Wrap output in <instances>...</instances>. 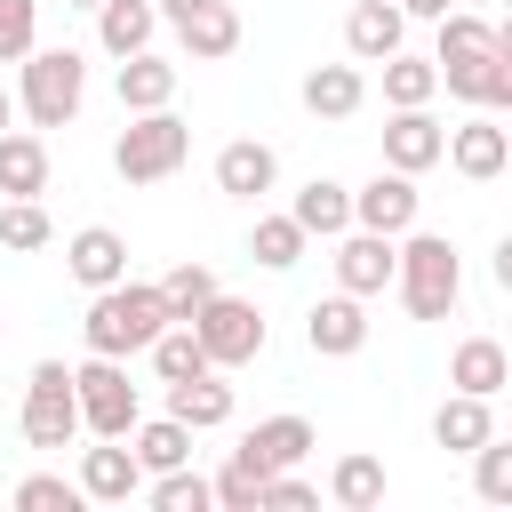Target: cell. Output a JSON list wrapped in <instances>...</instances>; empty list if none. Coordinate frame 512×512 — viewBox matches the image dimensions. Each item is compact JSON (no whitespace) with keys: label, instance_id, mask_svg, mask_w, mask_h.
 <instances>
[{"label":"cell","instance_id":"cell-6","mask_svg":"<svg viewBox=\"0 0 512 512\" xmlns=\"http://www.w3.org/2000/svg\"><path fill=\"white\" fill-rule=\"evenodd\" d=\"M192 336H200V352H208V368H248L256 352H264V312L248 304V296H208L200 312H192Z\"/></svg>","mask_w":512,"mask_h":512},{"label":"cell","instance_id":"cell-44","mask_svg":"<svg viewBox=\"0 0 512 512\" xmlns=\"http://www.w3.org/2000/svg\"><path fill=\"white\" fill-rule=\"evenodd\" d=\"M0 128H16V88H0Z\"/></svg>","mask_w":512,"mask_h":512},{"label":"cell","instance_id":"cell-27","mask_svg":"<svg viewBox=\"0 0 512 512\" xmlns=\"http://www.w3.org/2000/svg\"><path fill=\"white\" fill-rule=\"evenodd\" d=\"M288 216L304 224V240H336V232L352 224V184H336V176H312V184L288 200Z\"/></svg>","mask_w":512,"mask_h":512},{"label":"cell","instance_id":"cell-33","mask_svg":"<svg viewBox=\"0 0 512 512\" xmlns=\"http://www.w3.org/2000/svg\"><path fill=\"white\" fill-rule=\"evenodd\" d=\"M328 496H336L344 512H376V504H384V464H376V456H336Z\"/></svg>","mask_w":512,"mask_h":512},{"label":"cell","instance_id":"cell-19","mask_svg":"<svg viewBox=\"0 0 512 512\" xmlns=\"http://www.w3.org/2000/svg\"><path fill=\"white\" fill-rule=\"evenodd\" d=\"M400 40H408V16H400L392 0H352V16H344V48H352V64H384Z\"/></svg>","mask_w":512,"mask_h":512},{"label":"cell","instance_id":"cell-36","mask_svg":"<svg viewBox=\"0 0 512 512\" xmlns=\"http://www.w3.org/2000/svg\"><path fill=\"white\" fill-rule=\"evenodd\" d=\"M472 488H480V504H512V440H480L472 448Z\"/></svg>","mask_w":512,"mask_h":512},{"label":"cell","instance_id":"cell-20","mask_svg":"<svg viewBox=\"0 0 512 512\" xmlns=\"http://www.w3.org/2000/svg\"><path fill=\"white\" fill-rule=\"evenodd\" d=\"M176 48H184L192 64H224V56L240 48V8H232V0H200V8L176 24Z\"/></svg>","mask_w":512,"mask_h":512},{"label":"cell","instance_id":"cell-32","mask_svg":"<svg viewBox=\"0 0 512 512\" xmlns=\"http://www.w3.org/2000/svg\"><path fill=\"white\" fill-rule=\"evenodd\" d=\"M440 96V72H432V56H408V48H392L384 56V104L400 112V104H432Z\"/></svg>","mask_w":512,"mask_h":512},{"label":"cell","instance_id":"cell-23","mask_svg":"<svg viewBox=\"0 0 512 512\" xmlns=\"http://www.w3.org/2000/svg\"><path fill=\"white\" fill-rule=\"evenodd\" d=\"M448 384H456V392H480V400H496V392L512 384V352H504L496 336H464V344L448 352Z\"/></svg>","mask_w":512,"mask_h":512},{"label":"cell","instance_id":"cell-35","mask_svg":"<svg viewBox=\"0 0 512 512\" xmlns=\"http://www.w3.org/2000/svg\"><path fill=\"white\" fill-rule=\"evenodd\" d=\"M48 240H56V224H48L40 200H0V248L32 256V248H48Z\"/></svg>","mask_w":512,"mask_h":512},{"label":"cell","instance_id":"cell-17","mask_svg":"<svg viewBox=\"0 0 512 512\" xmlns=\"http://www.w3.org/2000/svg\"><path fill=\"white\" fill-rule=\"evenodd\" d=\"M64 272H72L80 288H112V280H128V240H120L112 224H80V232L64 240Z\"/></svg>","mask_w":512,"mask_h":512},{"label":"cell","instance_id":"cell-40","mask_svg":"<svg viewBox=\"0 0 512 512\" xmlns=\"http://www.w3.org/2000/svg\"><path fill=\"white\" fill-rule=\"evenodd\" d=\"M208 496H216L224 512H264V472H248V464L232 456V464H224V472L208 480Z\"/></svg>","mask_w":512,"mask_h":512},{"label":"cell","instance_id":"cell-24","mask_svg":"<svg viewBox=\"0 0 512 512\" xmlns=\"http://www.w3.org/2000/svg\"><path fill=\"white\" fill-rule=\"evenodd\" d=\"M120 440H128V456L144 464V480H152V472H176V464H192V424H176V416H136Z\"/></svg>","mask_w":512,"mask_h":512},{"label":"cell","instance_id":"cell-4","mask_svg":"<svg viewBox=\"0 0 512 512\" xmlns=\"http://www.w3.org/2000/svg\"><path fill=\"white\" fill-rule=\"evenodd\" d=\"M192 160V128L160 104V112H128V128H120V144H112V168H120V184H160V176H176Z\"/></svg>","mask_w":512,"mask_h":512},{"label":"cell","instance_id":"cell-1","mask_svg":"<svg viewBox=\"0 0 512 512\" xmlns=\"http://www.w3.org/2000/svg\"><path fill=\"white\" fill-rule=\"evenodd\" d=\"M392 288H400V304L416 312V320H448L456 312V296H464V264H456V248H448V232H400L392 240Z\"/></svg>","mask_w":512,"mask_h":512},{"label":"cell","instance_id":"cell-3","mask_svg":"<svg viewBox=\"0 0 512 512\" xmlns=\"http://www.w3.org/2000/svg\"><path fill=\"white\" fill-rule=\"evenodd\" d=\"M80 96H88V56H80V48H32V56H24L16 112H24L32 128H72Z\"/></svg>","mask_w":512,"mask_h":512},{"label":"cell","instance_id":"cell-14","mask_svg":"<svg viewBox=\"0 0 512 512\" xmlns=\"http://www.w3.org/2000/svg\"><path fill=\"white\" fill-rule=\"evenodd\" d=\"M304 344L320 352V360H352L360 344H368V312H360V296H320L312 312H304Z\"/></svg>","mask_w":512,"mask_h":512},{"label":"cell","instance_id":"cell-15","mask_svg":"<svg viewBox=\"0 0 512 512\" xmlns=\"http://www.w3.org/2000/svg\"><path fill=\"white\" fill-rule=\"evenodd\" d=\"M80 496L88 504H128L136 488H144V464L128 456V440H96V448H80Z\"/></svg>","mask_w":512,"mask_h":512},{"label":"cell","instance_id":"cell-42","mask_svg":"<svg viewBox=\"0 0 512 512\" xmlns=\"http://www.w3.org/2000/svg\"><path fill=\"white\" fill-rule=\"evenodd\" d=\"M392 8H400V16H448L456 0H392Z\"/></svg>","mask_w":512,"mask_h":512},{"label":"cell","instance_id":"cell-7","mask_svg":"<svg viewBox=\"0 0 512 512\" xmlns=\"http://www.w3.org/2000/svg\"><path fill=\"white\" fill-rule=\"evenodd\" d=\"M16 424H24L32 448H72V440H80V400H72V368H64V360H40V368H32Z\"/></svg>","mask_w":512,"mask_h":512},{"label":"cell","instance_id":"cell-39","mask_svg":"<svg viewBox=\"0 0 512 512\" xmlns=\"http://www.w3.org/2000/svg\"><path fill=\"white\" fill-rule=\"evenodd\" d=\"M40 40V0H0V64H24Z\"/></svg>","mask_w":512,"mask_h":512},{"label":"cell","instance_id":"cell-38","mask_svg":"<svg viewBox=\"0 0 512 512\" xmlns=\"http://www.w3.org/2000/svg\"><path fill=\"white\" fill-rule=\"evenodd\" d=\"M160 512H208L216 496H208V480L192 472V464H176V472H152V488H144Z\"/></svg>","mask_w":512,"mask_h":512},{"label":"cell","instance_id":"cell-9","mask_svg":"<svg viewBox=\"0 0 512 512\" xmlns=\"http://www.w3.org/2000/svg\"><path fill=\"white\" fill-rule=\"evenodd\" d=\"M440 160H448L456 176H472V184H496V176L512 168V136L496 128V112H472L464 128H448V144H440Z\"/></svg>","mask_w":512,"mask_h":512},{"label":"cell","instance_id":"cell-25","mask_svg":"<svg viewBox=\"0 0 512 512\" xmlns=\"http://www.w3.org/2000/svg\"><path fill=\"white\" fill-rule=\"evenodd\" d=\"M152 32H160V8L152 0H96V48L112 64L136 56V48H152Z\"/></svg>","mask_w":512,"mask_h":512},{"label":"cell","instance_id":"cell-11","mask_svg":"<svg viewBox=\"0 0 512 512\" xmlns=\"http://www.w3.org/2000/svg\"><path fill=\"white\" fill-rule=\"evenodd\" d=\"M312 448H320L312 416H264V424H256V432H248V440L232 448V456H240L248 472H264V480H272V472H296V464H304Z\"/></svg>","mask_w":512,"mask_h":512},{"label":"cell","instance_id":"cell-8","mask_svg":"<svg viewBox=\"0 0 512 512\" xmlns=\"http://www.w3.org/2000/svg\"><path fill=\"white\" fill-rule=\"evenodd\" d=\"M432 72H440V88H448V96H464L472 112H504V104H512V32H504L496 48H480V56L432 64Z\"/></svg>","mask_w":512,"mask_h":512},{"label":"cell","instance_id":"cell-16","mask_svg":"<svg viewBox=\"0 0 512 512\" xmlns=\"http://www.w3.org/2000/svg\"><path fill=\"white\" fill-rule=\"evenodd\" d=\"M280 184V152L264 144V136H232L224 152H216V192H232V200H264Z\"/></svg>","mask_w":512,"mask_h":512},{"label":"cell","instance_id":"cell-29","mask_svg":"<svg viewBox=\"0 0 512 512\" xmlns=\"http://www.w3.org/2000/svg\"><path fill=\"white\" fill-rule=\"evenodd\" d=\"M144 360H152V376H160V384H184V376H200V368H208V352H200L192 320H168V328L144 344Z\"/></svg>","mask_w":512,"mask_h":512},{"label":"cell","instance_id":"cell-26","mask_svg":"<svg viewBox=\"0 0 512 512\" xmlns=\"http://www.w3.org/2000/svg\"><path fill=\"white\" fill-rule=\"evenodd\" d=\"M168 416L192 424V432H216V424H232V384H224L216 368H200V376L168 384Z\"/></svg>","mask_w":512,"mask_h":512},{"label":"cell","instance_id":"cell-21","mask_svg":"<svg viewBox=\"0 0 512 512\" xmlns=\"http://www.w3.org/2000/svg\"><path fill=\"white\" fill-rule=\"evenodd\" d=\"M112 88H120V112H160V104H176V64L136 48V56H120Z\"/></svg>","mask_w":512,"mask_h":512},{"label":"cell","instance_id":"cell-13","mask_svg":"<svg viewBox=\"0 0 512 512\" xmlns=\"http://www.w3.org/2000/svg\"><path fill=\"white\" fill-rule=\"evenodd\" d=\"M336 288H344V296H384V288H392V240L344 224V232H336Z\"/></svg>","mask_w":512,"mask_h":512},{"label":"cell","instance_id":"cell-2","mask_svg":"<svg viewBox=\"0 0 512 512\" xmlns=\"http://www.w3.org/2000/svg\"><path fill=\"white\" fill-rule=\"evenodd\" d=\"M160 328H168V304H160V288H152V280H112V288H88V320H80L88 352L128 360V352H144Z\"/></svg>","mask_w":512,"mask_h":512},{"label":"cell","instance_id":"cell-37","mask_svg":"<svg viewBox=\"0 0 512 512\" xmlns=\"http://www.w3.org/2000/svg\"><path fill=\"white\" fill-rule=\"evenodd\" d=\"M72 504H88V496H80V480H64V472H24V480H16V512H72Z\"/></svg>","mask_w":512,"mask_h":512},{"label":"cell","instance_id":"cell-5","mask_svg":"<svg viewBox=\"0 0 512 512\" xmlns=\"http://www.w3.org/2000/svg\"><path fill=\"white\" fill-rule=\"evenodd\" d=\"M72 400H80V432H96V440H120L144 416V400L128 384V360H104V352H88L72 368Z\"/></svg>","mask_w":512,"mask_h":512},{"label":"cell","instance_id":"cell-18","mask_svg":"<svg viewBox=\"0 0 512 512\" xmlns=\"http://www.w3.org/2000/svg\"><path fill=\"white\" fill-rule=\"evenodd\" d=\"M40 192H48V136L0 128V200H40Z\"/></svg>","mask_w":512,"mask_h":512},{"label":"cell","instance_id":"cell-22","mask_svg":"<svg viewBox=\"0 0 512 512\" xmlns=\"http://www.w3.org/2000/svg\"><path fill=\"white\" fill-rule=\"evenodd\" d=\"M296 96H304L312 120H352V112L368 104V80H360V64H312Z\"/></svg>","mask_w":512,"mask_h":512},{"label":"cell","instance_id":"cell-45","mask_svg":"<svg viewBox=\"0 0 512 512\" xmlns=\"http://www.w3.org/2000/svg\"><path fill=\"white\" fill-rule=\"evenodd\" d=\"M64 8H96V0H64Z\"/></svg>","mask_w":512,"mask_h":512},{"label":"cell","instance_id":"cell-30","mask_svg":"<svg viewBox=\"0 0 512 512\" xmlns=\"http://www.w3.org/2000/svg\"><path fill=\"white\" fill-rule=\"evenodd\" d=\"M432 24H440V40H432V64H456V56H480V48H496V40H504V24L472 16V8H448V16H432Z\"/></svg>","mask_w":512,"mask_h":512},{"label":"cell","instance_id":"cell-12","mask_svg":"<svg viewBox=\"0 0 512 512\" xmlns=\"http://www.w3.org/2000/svg\"><path fill=\"white\" fill-rule=\"evenodd\" d=\"M440 144H448V128L432 120V104H400V112L384 120V168H400V176L440 168Z\"/></svg>","mask_w":512,"mask_h":512},{"label":"cell","instance_id":"cell-34","mask_svg":"<svg viewBox=\"0 0 512 512\" xmlns=\"http://www.w3.org/2000/svg\"><path fill=\"white\" fill-rule=\"evenodd\" d=\"M152 288H160V304H168V320H192V312H200V304L216 296V272L184 256V264H176V272H160Z\"/></svg>","mask_w":512,"mask_h":512},{"label":"cell","instance_id":"cell-10","mask_svg":"<svg viewBox=\"0 0 512 512\" xmlns=\"http://www.w3.org/2000/svg\"><path fill=\"white\" fill-rule=\"evenodd\" d=\"M416 176H400V168H376L360 192H352V224L360 232H384V240H400L408 224H416Z\"/></svg>","mask_w":512,"mask_h":512},{"label":"cell","instance_id":"cell-28","mask_svg":"<svg viewBox=\"0 0 512 512\" xmlns=\"http://www.w3.org/2000/svg\"><path fill=\"white\" fill-rule=\"evenodd\" d=\"M488 432H496V416H488V400H480V392H448V400H440V416H432V440H440L448 456H472Z\"/></svg>","mask_w":512,"mask_h":512},{"label":"cell","instance_id":"cell-41","mask_svg":"<svg viewBox=\"0 0 512 512\" xmlns=\"http://www.w3.org/2000/svg\"><path fill=\"white\" fill-rule=\"evenodd\" d=\"M264 504H280V512H304V504H320V496H312L296 472H272V480H264Z\"/></svg>","mask_w":512,"mask_h":512},{"label":"cell","instance_id":"cell-43","mask_svg":"<svg viewBox=\"0 0 512 512\" xmlns=\"http://www.w3.org/2000/svg\"><path fill=\"white\" fill-rule=\"evenodd\" d=\"M152 8H160V24H184V16L200 8V0H152Z\"/></svg>","mask_w":512,"mask_h":512},{"label":"cell","instance_id":"cell-31","mask_svg":"<svg viewBox=\"0 0 512 512\" xmlns=\"http://www.w3.org/2000/svg\"><path fill=\"white\" fill-rule=\"evenodd\" d=\"M304 248H312V240H304V224H296V216H256V232H248V256H256L264 272H296V264H304Z\"/></svg>","mask_w":512,"mask_h":512}]
</instances>
